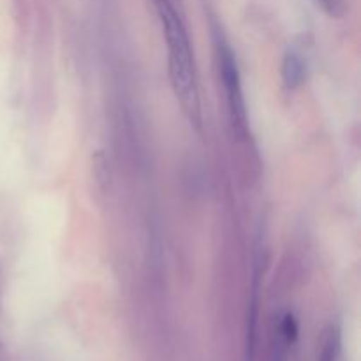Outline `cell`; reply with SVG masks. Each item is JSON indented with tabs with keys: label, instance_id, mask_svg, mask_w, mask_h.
<instances>
[{
	"label": "cell",
	"instance_id": "4",
	"mask_svg": "<svg viewBox=\"0 0 361 361\" xmlns=\"http://www.w3.org/2000/svg\"><path fill=\"white\" fill-rule=\"evenodd\" d=\"M337 345H338V335L335 330H330L324 337L323 345H321V355L319 360L321 361H334L335 360V353H337Z\"/></svg>",
	"mask_w": 361,
	"mask_h": 361
},
{
	"label": "cell",
	"instance_id": "1",
	"mask_svg": "<svg viewBox=\"0 0 361 361\" xmlns=\"http://www.w3.org/2000/svg\"><path fill=\"white\" fill-rule=\"evenodd\" d=\"M154 2L161 18L166 44H168L169 76H171L173 90L189 122L200 130L203 116H201L200 90H197L196 67H194L189 34L171 0H154Z\"/></svg>",
	"mask_w": 361,
	"mask_h": 361
},
{
	"label": "cell",
	"instance_id": "5",
	"mask_svg": "<svg viewBox=\"0 0 361 361\" xmlns=\"http://www.w3.org/2000/svg\"><path fill=\"white\" fill-rule=\"evenodd\" d=\"M314 2L331 18H341L345 14V0H314Z\"/></svg>",
	"mask_w": 361,
	"mask_h": 361
},
{
	"label": "cell",
	"instance_id": "2",
	"mask_svg": "<svg viewBox=\"0 0 361 361\" xmlns=\"http://www.w3.org/2000/svg\"><path fill=\"white\" fill-rule=\"evenodd\" d=\"M221 69H222V80H224L226 94H228V104L229 113H231L233 126L238 129V133H245L247 129V109H245V99H243L242 81H240L238 66H236V59L233 55L229 46H222L221 48Z\"/></svg>",
	"mask_w": 361,
	"mask_h": 361
},
{
	"label": "cell",
	"instance_id": "3",
	"mask_svg": "<svg viewBox=\"0 0 361 361\" xmlns=\"http://www.w3.org/2000/svg\"><path fill=\"white\" fill-rule=\"evenodd\" d=\"M305 78V63L296 51H288L282 59V80L289 90H296Z\"/></svg>",
	"mask_w": 361,
	"mask_h": 361
}]
</instances>
